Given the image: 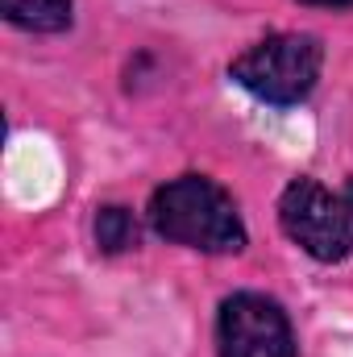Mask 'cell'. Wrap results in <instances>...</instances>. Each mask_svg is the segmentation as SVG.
I'll use <instances>...</instances> for the list:
<instances>
[{"mask_svg": "<svg viewBox=\"0 0 353 357\" xmlns=\"http://www.w3.org/2000/svg\"><path fill=\"white\" fill-rule=\"evenodd\" d=\"M278 229L287 233L291 245H299L320 266H337L353 254V220L341 191L324 187L312 175H299L283 187Z\"/></svg>", "mask_w": 353, "mask_h": 357, "instance_id": "3957f363", "label": "cell"}, {"mask_svg": "<svg viewBox=\"0 0 353 357\" xmlns=\"http://www.w3.org/2000/svg\"><path fill=\"white\" fill-rule=\"evenodd\" d=\"M91 233H96L100 254H108V258L129 254V250L142 245V225H137L133 208H125V204H104V208H96Z\"/></svg>", "mask_w": 353, "mask_h": 357, "instance_id": "8992f818", "label": "cell"}, {"mask_svg": "<svg viewBox=\"0 0 353 357\" xmlns=\"http://www.w3.org/2000/svg\"><path fill=\"white\" fill-rule=\"evenodd\" d=\"M320 71H324V42L299 29L266 33L229 63V79L270 108L303 104L320 84Z\"/></svg>", "mask_w": 353, "mask_h": 357, "instance_id": "7a4b0ae2", "label": "cell"}, {"mask_svg": "<svg viewBox=\"0 0 353 357\" xmlns=\"http://www.w3.org/2000/svg\"><path fill=\"white\" fill-rule=\"evenodd\" d=\"M299 4H308V8H333V13L353 8V0H299Z\"/></svg>", "mask_w": 353, "mask_h": 357, "instance_id": "52a82bcc", "label": "cell"}, {"mask_svg": "<svg viewBox=\"0 0 353 357\" xmlns=\"http://www.w3.org/2000/svg\"><path fill=\"white\" fill-rule=\"evenodd\" d=\"M0 13L25 33H63L75 21V0H0Z\"/></svg>", "mask_w": 353, "mask_h": 357, "instance_id": "5b68a950", "label": "cell"}, {"mask_svg": "<svg viewBox=\"0 0 353 357\" xmlns=\"http://www.w3.org/2000/svg\"><path fill=\"white\" fill-rule=\"evenodd\" d=\"M216 357H299L291 316L262 291H233L216 307Z\"/></svg>", "mask_w": 353, "mask_h": 357, "instance_id": "277c9868", "label": "cell"}, {"mask_svg": "<svg viewBox=\"0 0 353 357\" xmlns=\"http://www.w3.org/2000/svg\"><path fill=\"white\" fill-rule=\"evenodd\" d=\"M341 199H345V208H350V220H353V178L341 187Z\"/></svg>", "mask_w": 353, "mask_h": 357, "instance_id": "ba28073f", "label": "cell"}, {"mask_svg": "<svg viewBox=\"0 0 353 357\" xmlns=\"http://www.w3.org/2000/svg\"><path fill=\"white\" fill-rule=\"evenodd\" d=\"M146 225L167 241L195 254H241L250 229L237 212V199L212 175H179L154 187L146 204Z\"/></svg>", "mask_w": 353, "mask_h": 357, "instance_id": "6da1fadb", "label": "cell"}]
</instances>
